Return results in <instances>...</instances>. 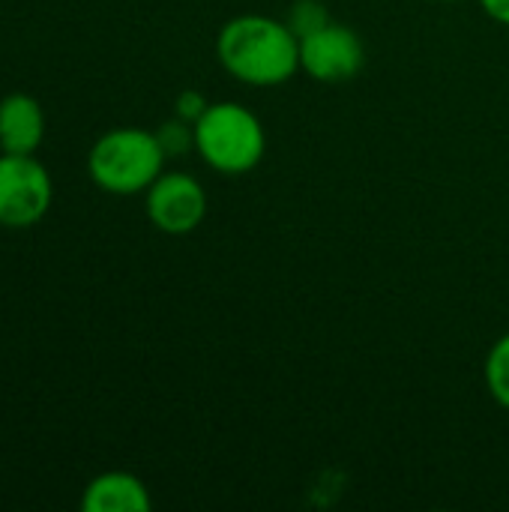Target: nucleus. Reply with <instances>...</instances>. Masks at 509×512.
Instances as JSON below:
<instances>
[{
    "instance_id": "obj_8",
    "label": "nucleus",
    "mask_w": 509,
    "mask_h": 512,
    "mask_svg": "<svg viewBox=\"0 0 509 512\" xmlns=\"http://www.w3.org/2000/svg\"><path fill=\"white\" fill-rule=\"evenodd\" d=\"M150 507L153 498L147 483L126 471H105L93 477L81 495L84 512H147Z\"/></svg>"
},
{
    "instance_id": "obj_9",
    "label": "nucleus",
    "mask_w": 509,
    "mask_h": 512,
    "mask_svg": "<svg viewBox=\"0 0 509 512\" xmlns=\"http://www.w3.org/2000/svg\"><path fill=\"white\" fill-rule=\"evenodd\" d=\"M483 378H486V390L489 396L509 411V333H504L486 354V366H483Z\"/></svg>"
},
{
    "instance_id": "obj_6",
    "label": "nucleus",
    "mask_w": 509,
    "mask_h": 512,
    "mask_svg": "<svg viewBox=\"0 0 509 512\" xmlns=\"http://www.w3.org/2000/svg\"><path fill=\"white\" fill-rule=\"evenodd\" d=\"M366 66V48L360 36L339 21H330L300 36V72L321 84H345Z\"/></svg>"
},
{
    "instance_id": "obj_10",
    "label": "nucleus",
    "mask_w": 509,
    "mask_h": 512,
    "mask_svg": "<svg viewBox=\"0 0 509 512\" xmlns=\"http://www.w3.org/2000/svg\"><path fill=\"white\" fill-rule=\"evenodd\" d=\"M156 138H159V144H162V150H165L168 159L186 156L189 150H195V123H189V120H183V117L174 114L171 120H165L156 129Z\"/></svg>"
},
{
    "instance_id": "obj_12",
    "label": "nucleus",
    "mask_w": 509,
    "mask_h": 512,
    "mask_svg": "<svg viewBox=\"0 0 509 512\" xmlns=\"http://www.w3.org/2000/svg\"><path fill=\"white\" fill-rule=\"evenodd\" d=\"M207 99H204V93H198V90H183L177 99H174V114L177 117H183V120H189V123H198L201 120V114L207 111Z\"/></svg>"
},
{
    "instance_id": "obj_3",
    "label": "nucleus",
    "mask_w": 509,
    "mask_h": 512,
    "mask_svg": "<svg viewBox=\"0 0 509 512\" xmlns=\"http://www.w3.org/2000/svg\"><path fill=\"white\" fill-rule=\"evenodd\" d=\"M165 150L156 132L141 126H117L96 138L87 153L90 180L108 195H138L165 171Z\"/></svg>"
},
{
    "instance_id": "obj_7",
    "label": "nucleus",
    "mask_w": 509,
    "mask_h": 512,
    "mask_svg": "<svg viewBox=\"0 0 509 512\" xmlns=\"http://www.w3.org/2000/svg\"><path fill=\"white\" fill-rule=\"evenodd\" d=\"M45 141V111L30 93L0 99V153L33 156Z\"/></svg>"
},
{
    "instance_id": "obj_1",
    "label": "nucleus",
    "mask_w": 509,
    "mask_h": 512,
    "mask_svg": "<svg viewBox=\"0 0 509 512\" xmlns=\"http://www.w3.org/2000/svg\"><path fill=\"white\" fill-rule=\"evenodd\" d=\"M216 60L249 87H279L300 72V39L285 18L249 12L222 24Z\"/></svg>"
},
{
    "instance_id": "obj_4",
    "label": "nucleus",
    "mask_w": 509,
    "mask_h": 512,
    "mask_svg": "<svg viewBox=\"0 0 509 512\" xmlns=\"http://www.w3.org/2000/svg\"><path fill=\"white\" fill-rule=\"evenodd\" d=\"M54 201L48 168L36 156L0 153V228H33Z\"/></svg>"
},
{
    "instance_id": "obj_14",
    "label": "nucleus",
    "mask_w": 509,
    "mask_h": 512,
    "mask_svg": "<svg viewBox=\"0 0 509 512\" xmlns=\"http://www.w3.org/2000/svg\"><path fill=\"white\" fill-rule=\"evenodd\" d=\"M435 3H456V0H435Z\"/></svg>"
},
{
    "instance_id": "obj_13",
    "label": "nucleus",
    "mask_w": 509,
    "mask_h": 512,
    "mask_svg": "<svg viewBox=\"0 0 509 512\" xmlns=\"http://www.w3.org/2000/svg\"><path fill=\"white\" fill-rule=\"evenodd\" d=\"M480 6H483V12H486L492 21L507 24L509 27V0H480Z\"/></svg>"
},
{
    "instance_id": "obj_11",
    "label": "nucleus",
    "mask_w": 509,
    "mask_h": 512,
    "mask_svg": "<svg viewBox=\"0 0 509 512\" xmlns=\"http://www.w3.org/2000/svg\"><path fill=\"white\" fill-rule=\"evenodd\" d=\"M285 21H288V27H291V30L297 33V39H300V36H306V33H312V30L330 24L333 18H330L327 6H324L321 0H294L291 9H288V15H285Z\"/></svg>"
},
{
    "instance_id": "obj_5",
    "label": "nucleus",
    "mask_w": 509,
    "mask_h": 512,
    "mask_svg": "<svg viewBox=\"0 0 509 512\" xmlns=\"http://www.w3.org/2000/svg\"><path fill=\"white\" fill-rule=\"evenodd\" d=\"M144 210L156 231L186 237L207 216V192L186 171H162L144 192Z\"/></svg>"
},
{
    "instance_id": "obj_2",
    "label": "nucleus",
    "mask_w": 509,
    "mask_h": 512,
    "mask_svg": "<svg viewBox=\"0 0 509 512\" xmlns=\"http://www.w3.org/2000/svg\"><path fill=\"white\" fill-rule=\"evenodd\" d=\"M195 153L216 174L240 177L261 165L267 129L258 114L240 102H210L195 123Z\"/></svg>"
}]
</instances>
